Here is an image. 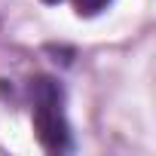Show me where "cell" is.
<instances>
[{
	"label": "cell",
	"instance_id": "3957f363",
	"mask_svg": "<svg viewBox=\"0 0 156 156\" xmlns=\"http://www.w3.org/2000/svg\"><path fill=\"white\" fill-rule=\"evenodd\" d=\"M43 3H49V6H55V3H61V0H43Z\"/></svg>",
	"mask_w": 156,
	"mask_h": 156
},
{
	"label": "cell",
	"instance_id": "6da1fadb",
	"mask_svg": "<svg viewBox=\"0 0 156 156\" xmlns=\"http://www.w3.org/2000/svg\"><path fill=\"white\" fill-rule=\"evenodd\" d=\"M31 98H34V132L43 150L49 153H67L73 150V135L70 122L64 113V89L52 76H37L31 83Z\"/></svg>",
	"mask_w": 156,
	"mask_h": 156
},
{
	"label": "cell",
	"instance_id": "7a4b0ae2",
	"mask_svg": "<svg viewBox=\"0 0 156 156\" xmlns=\"http://www.w3.org/2000/svg\"><path fill=\"white\" fill-rule=\"evenodd\" d=\"M110 3H113V0H73V6H76V12H80L83 19H92V16L104 12V9H107Z\"/></svg>",
	"mask_w": 156,
	"mask_h": 156
}]
</instances>
